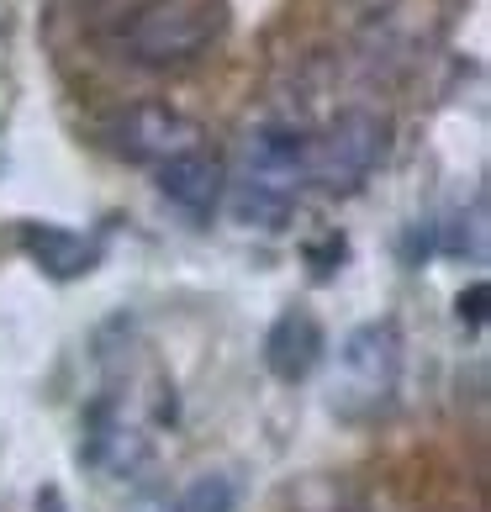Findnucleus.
Listing matches in <instances>:
<instances>
[{"label":"nucleus","mask_w":491,"mask_h":512,"mask_svg":"<svg viewBox=\"0 0 491 512\" xmlns=\"http://www.w3.org/2000/svg\"><path fill=\"white\" fill-rule=\"evenodd\" d=\"M307 154L312 138L286 122L254 127L238 148V175H233V217L243 227H280L307 185Z\"/></svg>","instance_id":"obj_1"},{"label":"nucleus","mask_w":491,"mask_h":512,"mask_svg":"<svg viewBox=\"0 0 491 512\" xmlns=\"http://www.w3.org/2000/svg\"><path fill=\"white\" fill-rule=\"evenodd\" d=\"M396 381H402V333H396V322H360L338 349L333 407L344 417L381 412Z\"/></svg>","instance_id":"obj_2"},{"label":"nucleus","mask_w":491,"mask_h":512,"mask_svg":"<svg viewBox=\"0 0 491 512\" xmlns=\"http://www.w3.org/2000/svg\"><path fill=\"white\" fill-rule=\"evenodd\" d=\"M391 122L370 106H349L328 122L323 138H312L307 154V180H317L323 191H354L360 180H370V169L386 159Z\"/></svg>","instance_id":"obj_3"},{"label":"nucleus","mask_w":491,"mask_h":512,"mask_svg":"<svg viewBox=\"0 0 491 512\" xmlns=\"http://www.w3.org/2000/svg\"><path fill=\"white\" fill-rule=\"evenodd\" d=\"M217 37V6L212 0H148L127 22V53L138 64H185Z\"/></svg>","instance_id":"obj_4"},{"label":"nucleus","mask_w":491,"mask_h":512,"mask_svg":"<svg viewBox=\"0 0 491 512\" xmlns=\"http://www.w3.org/2000/svg\"><path fill=\"white\" fill-rule=\"evenodd\" d=\"M111 138L127 159L138 164H169L180 154H196L201 148V127L175 106H159V101H143V106H127L117 122H111Z\"/></svg>","instance_id":"obj_5"},{"label":"nucleus","mask_w":491,"mask_h":512,"mask_svg":"<svg viewBox=\"0 0 491 512\" xmlns=\"http://www.w3.org/2000/svg\"><path fill=\"white\" fill-rule=\"evenodd\" d=\"M222 191H228V169H222V159L206 154V148L159 164V196L175 206V212H185L191 222L212 217L217 201H222Z\"/></svg>","instance_id":"obj_6"},{"label":"nucleus","mask_w":491,"mask_h":512,"mask_svg":"<svg viewBox=\"0 0 491 512\" xmlns=\"http://www.w3.org/2000/svg\"><path fill=\"white\" fill-rule=\"evenodd\" d=\"M317 359H323V322L312 312H280L270 338H264V365L280 381H307Z\"/></svg>","instance_id":"obj_7"},{"label":"nucleus","mask_w":491,"mask_h":512,"mask_svg":"<svg viewBox=\"0 0 491 512\" xmlns=\"http://www.w3.org/2000/svg\"><path fill=\"white\" fill-rule=\"evenodd\" d=\"M22 249L43 264L53 280H74V275L96 270V243L69 233V227H53V222H27L22 227Z\"/></svg>","instance_id":"obj_8"},{"label":"nucleus","mask_w":491,"mask_h":512,"mask_svg":"<svg viewBox=\"0 0 491 512\" xmlns=\"http://www.w3.org/2000/svg\"><path fill=\"white\" fill-rule=\"evenodd\" d=\"M238 507V481L233 476H196L180 497V512H233Z\"/></svg>","instance_id":"obj_9"},{"label":"nucleus","mask_w":491,"mask_h":512,"mask_svg":"<svg viewBox=\"0 0 491 512\" xmlns=\"http://www.w3.org/2000/svg\"><path fill=\"white\" fill-rule=\"evenodd\" d=\"M460 317H470V322L486 317V286H470V296H460Z\"/></svg>","instance_id":"obj_10"}]
</instances>
